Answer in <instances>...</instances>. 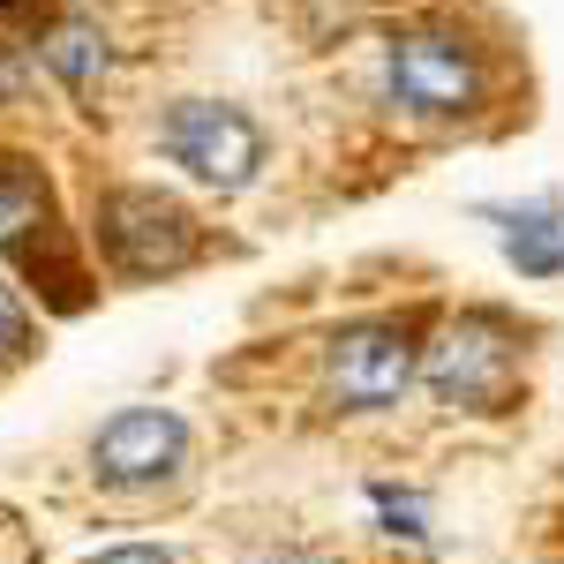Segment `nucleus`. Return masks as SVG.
Segmentation results:
<instances>
[{
  "label": "nucleus",
  "mask_w": 564,
  "mask_h": 564,
  "mask_svg": "<svg viewBox=\"0 0 564 564\" xmlns=\"http://www.w3.org/2000/svg\"><path fill=\"white\" fill-rule=\"evenodd\" d=\"M384 76H391V98L422 121H459L481 106V61L475 45L444 23H422V31H399L384 53Z\"/></svg>",
  "instance_id": "20e7f679"
},
{
  "label": "nucleus",
  "mask_w": 564,
  "mask_h": 564,
  "mask_svg": "<svg viewBox=\"0 0 564 564\" xmlns=\"http://www.w3.org/2000/svg\"><path fill=\"white\" fill-rule=\"evenodd\" d=\"M159 151L188 166V174L218 188V196H234V188H249L263 174V129L241 113V106H226V98H181L159 113Z\"/></svg>",
  "instance_id": "7ed1b4c3"
},
{
  "label": "nucleus",
  "mask_w": 564,
  "mask_h": 564,
  "mask_svg": "<svg viewBox=\"0 0 564 564\" xmlns=\"http://www.w3.org/2000/svg\"><path fill=\"white\" fill-rule=\"evenodd\" d=\"M23 98V68H15V45H0V106Z\"/></svg>",
  "instance_id": "9b49d317"
},
{
  "label": "nucleus",
  "mask_w": 564,
  "mask_h": 564,
  "mask_svg": "<svg viewBox=\"0 0 564 564\" xmlns=\"http://www.w3.org/2000/svg\"><path fill=\"white\" fill-rule=\"evenodd\" d=\"M90 234L121 279H174L196 257V218L166 188H106L90 212Z\"/></svg>",
  "instance_id": "f257e3e1"
},
{
  "label": "nucleus",
  "mask_w": 564,
  "mask_h": 564,
  "mask_svg": "<svg viewBox=\"0 0 564 564\" xmlns=\"http://www.w3.org/2000/svg\"><path fill=\"white\" fill-rule=\"evenodd\" d=\"M414 369H422V354H414V332H406L399 316H361V324H347V332L324 339V384H332V399L354 406V414L391 406L399 391L414 384Z\"/></svg>",
  "instance_id": "39448f33"
},
{
  "label": "nucleus",
  "mask_w": 564,
  "mask_h": 564,
  "mask_svg": "<svg viewBox=\"0 0 564 564\" xmlns=\"http://www.w3.org/2000/svg\"><path fill=\"white\" fill-rule=\"evenodd\" d=\"M422 377L444 406H467V414H497L512 399V377H520V332L497 316V308H467L459 324L436 332Z\"/></svg>",
  "instance_id": "f03ea898"
},
{
  "label": "nucleus",
  "mask_w": 564,
  "mask_h": 564,
  "mask_svg": "<svg viewBox=\"0 0 564 564\" xmlns=\"http://www.w3.org/2000/svg\"><path fill=\"white\" fill-rule=\"evenodd\" d=\"M181 452H188V422L174 406H121L90 436V475L106 489H151L181 467Z\"/></svg>",
  "instance_id": "423d86ee"
},
{
  "label": "nucleus",
  "mask_w": 564,
  "mask_h": 564,
  "mask_svg": "<svg viewBox=\"0 0 564 564\" xmlns=\"http://www.w3.org/2000/svg\"><path fill=\"white\" fill-rule=\"evenodd\" d=\"M39 234H53V196L31 159H0V249H31Z\"/></svg>",
  "instance_id": "6e6552de"
},
{
  "label": "nucleus",
  "mask_w": 564,
  "mask_h": 564,
  "mask_svg": "<svg viewBox=\"0 0 564 564\" xmlns=\"http://www.w3.org/2000/svg\"><path fill=\"white\" fill-rule=\"evenodd\" d=\"M90 564H174V550H159V542H121V550H98Z\"/></svg>",
  "instance_id": "9d476101"
},
{
  "label": "nucleus",
  "mask_w": 564,
  "mask_h": 564,
  "mask_svg": "<svg viewBox=\"0 0 564 564\" xmlns=\"http://www.w3.org/2000/svg\"><path fill=\"white\" fill-rule=\"evenodd\" d=\"M39 354V316L23 308V294L0 279V369H23Z\"/></svg>",
  "instance_id": "1a4fd4ad"
},
{
  "label": "nucleus",
  "mask_w": 564,
  "mask_h": 564,
  "mask_svg": "<svg viewBox=\"0 0 564 564\" xmlns=\"http://www.w3.org/2000/svg\"><path fill=\"white\" fill-rule=\"evenodd\" d=\"M241 564H316L308 550H286V542H271V550H249Z\"/></svg>",
  "instance_id": "f8f14e48"
},
{
  "label": "nucleus",
  "mask_w": 564,
  "mask_h": 564,
  "mask_svg": "<svg viewBox=\"0 0 564 564\" xmlns=\"http://www.w3.org/2000/svg\"><path fill=\"white\" fill-rule=\"evenodd\" d=\"M39 61L76 90V98H98L106 68H113V45H106V31H98L90 15H53L39 31Z\"/></svg>",
  "instance_id": "0eeeda50"
}]
</instances>
